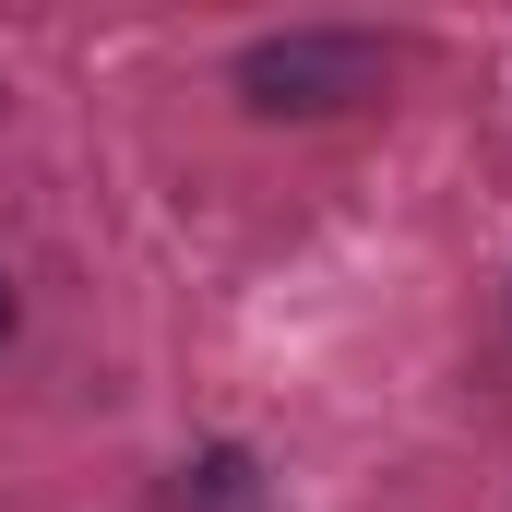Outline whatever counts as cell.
Returning <instances> with one entry per match:
<instances>
[{
  "mask_svg": "<svg viewBox=\"0 0 512 512\" xmlns=\"http://www.w3.org/2000/svg\"><path fill=\"white\" fill-rule=\"evenodd\" d=\"M393 84V48L358 24H286L239 48V108L251 120H334V108H370Z\"/></svg>",
  "mask_w": 512,
  "mask_h": 512,
  "instance_id": "1",
  "label": "cell"
},
{
  "mask_svg": "<svg viewBox=\"0 0 512 512\" xmlns=\"http://www.w3.org/2000/svg\"><path fill=\"white\" fill-rule=\"evenodd\" d=\"M179 512H251V453L215 441L203 465H179Z\"/></svg>",
  "mask_w": 512,
  "mask_h": 512,
  "instance_id": "2",
  "label": "cell"
},
{
  "mask_svg": "<svg viewBox=\"0 0 512 512\" xmlns=\"http://www.w3.org/2000/svg\"><path fill=\"white\" fill-rule=\"evenodd\" d=\"M12 322H24V310H12V274H0V346H12Z\"/></svg>",
  "mask_w": 512,
  "mask_h": 512,
  "instance_id": "3",
  "label": "cell"
}]
</instances>
